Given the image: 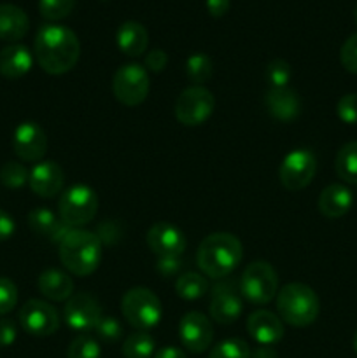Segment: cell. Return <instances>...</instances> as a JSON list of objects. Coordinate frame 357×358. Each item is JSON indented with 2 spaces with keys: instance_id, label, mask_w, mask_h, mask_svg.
Instances as JSON below:
<instances>
[{
  "instance_id": "cell-44",
  "label": "cell",
  "mask_w": 357,
  "mask_h": 358,
  "mask_svg": "<svg viewBox=\"0 0 357 358\" xmlns=\"http://www.w3.org/2000/svg\"><path fill=\"white\" fill-rule=\"evenodd\" d=\"M153 358H188V357H186V353L182 352L181 348H177V346H164V348L158 350Z\"/></svg>"
},
{
  "instance_id": "cell-22",
  "label": "cell",
  "mask_w": 357,
  "mask_h": 358,
  "mask_svg": "<svg viewBox=\"0 0 357 358\" xmlns=\"http://www.w3.org/2000/svg\"><path fill=\"white\" fill-rule=\"evenodd\" d=\"M34 65L31 52L23 44H10L0 51V76L6 79H20L27 76Z\"/></svg>"
},
{
  "instance_id": "cell-3",
  "label": "cell",
  "mask_w": 357,
  "mask_h": 358,
  "mask_svg": "<svg viewBox=\"0 0 357 358\" xmlns=\"http://www.w3.org/2000/svg\"><path fill=\"white\" fill-rule=\"evenodd\" d=\"M59 247V261L76 276H90L102 261V240L86 229H70Z\"/></svg>"
},
{
  "instance_id": "cell-42",
  "label": "cell",
  "mask_w": 357,
  "mask_h": 358,
  "mask_svg": "<svg viewBox=\"0 0 357 358\" xmlns=\"http://www.w3.org/2000/svg\"><path fill=\"white\" fill-rule=\"evenodd\" d=\"M16 231V224H14V219L7 212L0 210V241L9 240L10 236Z\"/></svg>"
},
{
  "instance_id": "cell-39",
  "label": "cell",
  "mask_w": 357,
  "mask_h": 358,
  "mask_svg": "<svg viewBox=\"0 0 357 358\" xmlns=\"http://www.w3.org/2000/svg\"><path fill=\"white\" fill-rule=\"evenodd\" d=\"M168 63L167 52L161 51V49H150L146 55V70H150L154 73H160L161 70H164Z\"/></svg>"
},
{
  "instance_id": "cell-43",
  "label": "cell",
  "mask_w": 357,
  "mask_h": 358,
  "mask_svg": "<svg viewBox=\"0 0 357 358\" xmlns=\"http://www.w3.org/2000/svg\"><path fill=\"white\" fill-rule=\"evenodd\" d=\"M206 10L212 17H223L230 10L231 0H206Z\"/></svg>"
},
{
  "instance_id": "cell-36",
  "label": "cell",
  "mask_w": 357,
  "mask_h": 358,
  "mask_svg": "<svg viewBox=\"0 0 357 358\" xmlns=\"http://www.w3.org/2000/svg\"><path fill=\"white\" fill-rule=\"evenodd\" d=\"M18 303V289L13 280L0 276V317L10 313Z\"/></svg>"
},
{
  "instance_id": "cell-31",
  "label": "cell",
  "mask_w": 357,
  "mask_h": 358,
  "mask_svg": "<svg viewBox=\"0 0 357 358\" xmlns=\"http://www.w3.org/2000/svg\"><path fill=\"white\" fill-rule=\"evenodd\" d=\"M265 77L266 83L270 84V90H280V87H287L290 77H293V69L286 59H272L266 65Z\"/></svg>"
},
{
  "instance_id": "cell-33",
  "label": "cell",
  "mask_w": 357,
  "mask_h": 358,
  "mask_svg": "<svg viewBox=\"0 0 357 358\" xmlns=\"http://www.w3.org/2000/svg\"><path fill=\"white\" fill-rule=\"evenodd\" d=\"M100 345L91 336H79L70 343L66 350V358H100Z\"/></svg>"
},
{
  "instance_id": "cell-21",
  "label": "cell",
  "mask_w": 357,
  "mask_h": 358,
  "mask_svg": "<svg viewBox=\"0 0 357 358\" xmlns=\"http://www.w3.org/2000/svg\"><path fill=\"white\" fill-rule=\"evenodd\" d=\"M28 226L34 231L35 234L42 238H48L52 243L59 245L63 238L66 236V233L70 231L69 226L62 222L55 213L51 212L46 206H41V208H35L28 213Z\"/></svg>"
},
{
  "instance_id": "cell-8",
  "label": "cell",
  "mask_w": 357,
  "mask_h": 358,
  "mask_svg": "<svg viewBox=\"0 0 357 358\" xmlns=\"http://www.w3.org/2000/svg\"><path fill=\"white\" fill-rule=\"evenodd\" d=\"M149 72L139 63H128L119 66L112 79V93L119 103L126 107H136L144 103L149 94Z\"/></svg>"
},
{
  "instance_id": "cell-25",
  "label": "cell",
  "mask_w": 357,
  "mask_h": 358,
  "mask_svg": "<svg viewBox=\"0 0 357 358\" xmlns=\"http://www.w3.org/2000/svg\"><path fill=\"white\" fill-rule=\"evenodd\" d=\"M28 16L14 3H0V41L16 42L27 35Z\"/></svg>"
},
{
  "instance_id": "cell-15",
  "label": "cell",
  "mask_w": 357,
  "mask_h": 358,
  "mask_svg": "<svg viewBox=\"0 0 357 358\" xmlns=\"http://www.w3.org/2000/svg\"><path fill=\"white\" fill-rule=\"evenodd\" d=\"M178 338L182 346L191 353L206 352L214 339L212 324L200 311H189L178 322Z\"/></svg>"
},
{
  "instance_id": "cell-12",
  "label": "cell",
  "mask_w": 357,
  "mask_h": 358,
  "mask_svg": "<svg viewBox=\"0 0 357 358\" xmlns=\"http://www.w3.org/2000/svg\"><path fill=\"white\" fill-rule=\"evenodd\" d=\"M63 318L72 331L84 334L94 331L98 320L102 318V306L97 297L90 294H74L65 303Z\"/></svg>"
},
{
  "instance_id": "cell-1",
  "label": "cell",
  "mask_w": 357,
  "mask_h": 358,
  "mask_svg": "<svg viewBox=\"0 0 357 358\" xmlns=\"http://www.w3.org/2000/svg\"><path fill=\"white\" fill-rule=\"evenodd\" d=\"M34 51L41 69L49 76H63L77 65L80 44L77 35L63 24H42L35 35Z\"/></svg>"
},
{
  "instance_id": "cell-5",
  "label": "cell",
  "mask_w": 357,
  "mask_h": 358,
  "mask_svg": "<svg viewBox=\"0 0 357 358\" xmlns=\"http://www.w3.org/2000/svg\"><path fill=\"white\" fill-rule=\"evenodd\" d=\"M121 313L136 331H149L160 324L163 317L161 301L153 290L146 287H133L122 296Z\"/></svg>"
},
{
  "instance_id": "cell-38",
  "label": "cell",
  "mask_w": 357,
  "mask_h": 358,
  "mask_svg": "<svg viewBox=\"0 0 357 358\" xmlns=\"http://www.w3.org/2000/svg\"><path fill=\"white\" fill-rule=\"evenodd\" d=\"M336 112L345 124H357V93H349L340 98Z\"/></svg>"
},
{
  "instance_id": "cell-40",
  "label": "cell",
  "mask_w": 357,
  "mask_h": 358,
  "mask_svg": "<svg viewBox=\"0 0 357 358\" xmlns=\"http://www.w3.org/2000/svg\"><path fill=\"white\" fill-rule=\"evenodd\" d=\"M18 336L16 324L9 318H0V348H7V346L14 345Z\"/></svg>"
},
{
  "instance_id": "cell-34",
  "label": "cell",
  "mask_w": 357,
  "mask_h": 358,
  "mask_svg": "<svg viewBox=\"0 0 357 358\" xmlns=\"http://www.w3.org/2000/svg\"><path fill=\"white\" fill-rule=\"evenodd\" d=\"M28 177H30V171L21 163H16V161H9L0 170V182L9 189L23 187L28 182Z\"/></svg>"
},
{
  "instance_id": "cell-18",
  "label": "cell",
  "mask_w": 357,
  "mask_h": 358,
  "mask_svg": "<svg viewBox=\"0 0 357 358\" xmlns=\"http://www.w3.org/2000/svg\"><path fill=\"white\" fill-rule=\"evenodd\" d=\"M247 332L259 346H273L284 338V324L272 311L258 310L248 315Z\"/></svg>"
},
{
  "instance_id": "cell-26",
  "label": "cell",
  "mask_w": 357,
  "mask_h": 358,
  "mask_svg": "<svg viewBox=\"0 0 357 358\" xmlns=\"http://www.w3.org/2000/svg\"><path fill=\"white\" fill-rule=\"evenodd\" d=\"M336 175L346 184H357V142H349L338 150L335 159Z\"/></svg>"
},
{
  "instance_id": "cell-14",
  "label": "cell",
  "mask_w": 357,
  "mask_h": 358,
  "mask_svg": "<svg viewBox=\"0 0 357 358\" xmlns=\"http://www.w3.org/2000/svg\"><path fill=\"white\" fill-rule=\"evenodd\" d=\"M13 149L20 159L38 163L48 152V136L37 122L24 121L14 129Z\"/></svg>"
},
{
  "instance_id": "cell-23",
  "label": "cell",
  "mask_w": 357,
  "mask_h": 358,
  "mask_svg": "<svg viewBox=\"0 0 357 358\" xmlns=\"http://www.w3.org/2000/svg\"><path fill=\"white\" fill-rule=\"evenodd\" d=\"M115 42H118V48L122 55L130 56V58H136V56L144 55L147 51L149 34H147L146 27L139 21H125L118 28Z\"/></svg>"
},
{
  "instance_id": "cell-11",
  "label": "cell",
  "mask_w": 357,
  "mask_h": 358,
  "mask_svg": "<svg viewBox=\"0 0 357 358\" xmlns=\"http://www.w3.org/2000/svg\"><path fill=\"white\" fill-rule=\"evenodd\" d=\"M20 324L30 336L48 338L59 329V317L58 311L46 301L30 299L20 310Z\"/></svg>"
},
{
  "instance_id": "cell-30",
  "label": "cell",
  "mask_w": 357,
  "mask_h": 358,
  "mask_svg": "<svg viewBox=\"0 0 357 358\" xmlns=\"http://www.w3.org/2000/svg\"><path fill=\"white\" fill-rule=\"evenodd\" d=\"M251 348L240 338H230L217 343L210 350L209 358H251Z\"/></svg>"
},
{
  "instance_id": "cell-45",
  "label": "cell",
  "mask_w": 357,
  "mask_h": 358,
  "mask_svg": "<svg viewBox=\"0 0 357 358\" xmlns=\"http://www.w3.org/2000/svg\"><path fill=\"white\" fill-rule=\"evenodd\" d=\"M252 358H279V353L273 350V346H259L254 353H251Z\"/></svg>"
},
{
  "instance_id": "cell-27",
  "label": "cell",
  "mask_w": 357,
  "mask_h": 358,
  "mask_svg": "<svg viewBox=\"0 0 357 358\" xmlns=\"http://www.w3.org/2000/svg\"><path fill=\"white\" fill-rule=\"evenodd\" d=\"M206 290H209V282L205 275H200V273H184L175 282V292L186 301L200 299L205 296Z\"/></svg>"
},
{
  "instance_id": "cell-41",
  "label": "cell",
  "mask_w": 357,
  "mask_h": 358,
  "mask_svg": "<svg viewBox=\"0 0 357 358\" xmlns=\"http://www.w3.org/2000/svg\"><path fill=\"white\" fill-rule=\"evenodd\" d=\"M156 268L160 271V275L175 276L178 273V269L182 268V262L178 257H161L158 259Z\"/></svg>"
},
{
  "instance_id": "cell-9",
  "label": "cell",
  "mask_w": 357,
  "mask_h": 358,
  "mask_svg": "<svg viewBox=\"0 0 357 358\" xmlns=\"http://www.w3.org/2000/svg\"><path fill=\"white\" fill-rule=\"evenodd\" d=\"M216 108V98L205 86H191L178 94L175 101V119L184 126H200L210 119Z\"/></svg>"
},
{
  "instance_id": "cell-17",
  "label": "cell",
  "mask_w": 357,
  "mask_h": 358,
  "mask_svg": "<svg viewBox=\"0 0 357 358\" xmlns=\"http://www.w3.org/2000/svg\"><path fill=\"white\" fill-rule=\"evenodd\" d=\"M65 184V173L55 161H38L30 171L28 185L41 198H55Z\"/></svg>"
},
{
  "instance_id": "cell-46",
  "label": "cell",
  "mask_w": 357,
  "mask_h": 358,
  "mask_svg": "<svg viewBox=\"0 0 357 358\" xmlns=\"http://www.w3.org/2000/svg\"><path fill=\"white\" fill-rule=\"evenodd\" d=\"M354 350H356V353H357V332H356V336H354Z\"/></svg>"
},
{
  "instance_id": "cell-10",
  "label": "cell",
  "mask_w": 357,
  "mask_h": 358,
  "mask_svg": "<svg viewBox=\"0 0 357 358\" xmlns=\"http://www.w3.org/2000/svg\"><path fill=\"white\" fill-rule=\"evenodd\" d=\"M317 173V157L308 149H296L284 157L279 168L280 184L287 191H301Z\"/></svg>"
},
{
  "instance_id": "cell-29",
  "label": "cell",
  "mask_w": 357,
  "mask_h": 358,
  "mask_svg": "<svg viewBox=\"0 0 357 358\" xmlns=\"http://www.w3.org/2000/svg\"><path fill=\"white\" fill-rule=\"evenodd\" d=\"M212 59L205 52H195L186 62V76L191 80L192 86H203V83L212 77Z\"/></svg>"
},
{
  "instance_id": "cell-35",
  "label": "cell",
  "mask_w": 357,
  "mask_h": 358,
  "mask_svg": "<svg viewBox=\"0 0 357 358\" xmlns=\"http://www.w3.org/2000/svg\"><path fill=\"white\" fill-rule=\"evenodd\" d=\"M94 332H97L98 339H102V341L115 343L122 338V325L115 317H104L102 315L97 327H94Z\"/></svg>"
},
{
  "instance_id": "cell-6",
  "label": "cell",
  "mask_w": 357,
  "mask_h": 358,
  "mask_svg": "<svg viewBox=\"0 0 357 358\" xmlns=\"http://www.w3.org/2000/svg\"><path fill=\"white\" fill-rule=\"evenodd\" d=\"M59 220L70 229H80L94 219L98 210V196L90 185L76 184L66 189L58 203Z\"/></svg>"
},
{
  "instance_id": "cell-32",
  "label": "cell",
  "mask_w": 357,
  "mask_h": 358,
  "mask_svg": "<svg viewBox=\"0 0 357 358\" xmlns=\"http://www.w3.org/2000/svg\"><path fill=\"white\" fill-rule=\"evenodd\" d=\"M76 0H38V13L48 21H59L74 10Z\"/></svg>"
},
{
  "instance_id": "cell-37",
  "label": "cell",
  "mask_w": 357,
  "mask_h": 358,
  "mask_svg": "<svg viewBox=\"0 0 357 358\" xmlns=\"http://www.w3.org/2000/svg\"><path fill=\"white\" fill-rule=\"evenodd\" d=\"M340 62L343 69L357 76V34H352L340 49Z\"/></svg>"
},
{
  "instance_id": "cell-7",
  "label": "cell",
  "mask_w": 357,
  "mask_h": 358,
  "mask_svg": "<svg viewBox=\"0 0 357 358\" xmlns=\"http://www.w3.org/2000/svg\"><path fill=\"white\" fill-rule=\"evenodd\" d=\"M238 289L241 297H245L248 303L262 306L275 299L279 292V275L270 262H251L241 273Z\"/></svg>"
},
{
  "instance_id": "cell-13",
  "label": "cell",
  "mask_w": 357,
  "mask_h": 358,
  "mask_svg": "<svg viewBox=\"0 0 357 358\" xmlns=\"http://www.w3.org/2000/svg\"><path fill=\"white\" fill-rule=\"evenodd\" d=\"M244 303L237 283L223 280L217 283L210 297V317L220 325H231L240 318Z\"/></svg>"
},
{
  "instance_id": "cell-28",
  "label": "cell",
  "mask_w": 357,
  "mask_h": 358,
  "mask_svg": "<svg viewBox=\"0 0 357 358\" xmlns=\"http://www.w3.org/2000/svg\"><path fill=\"white\" fill-rule=\"evenodd\" d=\"M154 339L146 331H136L130 334L122 343V355L125 358H153Z\"/></svg>"
},
{
  "instance_id": "cell-4",
  "label": "cell",
  "mask_w": 357,
  "mask_h": 358,
  "mask_svg": "<svg viewBox=\"0 0 357 358\" xmlns=\"http://www.w3.org/2000/svg\"><path fill=\"white\" fill-rule=\"evenodd\" d=\"M276 311L280 320L293 327H308L321 311V301L314 289L304 283H287L276 296Z\"/></svg>"
},
{
  "instance_id": "cell-47",
  "label": "cell",
  "mask_w": 357,
  "mask_h": 358,
  "mask_svg": "<svg viewBox=\"0 0 357 358\" xmlns=\"http://www.w3.org/2000/svg\"><path fill=\"white\" fill-rule=\"evenodd\" d=\"M354 20H356V23H357V3H356V7H354Z\"/></svg>"
},
{
  "instance_id": "cell-24",
  "label": "cell",
  "mask_w": 357,
  "mask_h": 358,
  "mask_svg": "<svg viewBox=\"0 0 357 358\" xmlns=\"http://www.w3.org/2000/svg\"><path fill=\"white\" fill-rule=\"evenodd\" d=\"M37 287L42 296L55 303L69 301L74 296V282L66 273L59 269H46L37 280Z\"/></svg>"
},
{
  "instance_id": "cell-20",
  "label": "cell",
  "mask_w": 357,
  "mask_h": 358,
  "mask_svg": "<svg viewBox=\"0 0 357 358\" xmlns=\"http://www.w3.org/2000/svg\"><path fill=\"white\" fill-rule=\"evenodd\" d=\"M354 196L350 189L343 184H331L326 189H322L318 196V212L328 219H340L346 215L352 208Z\"/></svg>"
},
{
  "instance_id": "cell-19",
  "label": "cell",
  "mask_w": 357,
  "mask_h": 358,
  "mask_svg": "<svg viewBox=\"0 0 357 358\" xmlns=\"http://www.w3.org/2000/svg\"><path fill=\"white\" fill-rule=\"evenodd\" d=\"M266 108H268L270 115L282 122L294 121L300 115L301 101L300 96L294 90L287 87H280V90H270L265 98Z\"/></svg>"
},
{
  "instance_id": "cell-2",
  "label": "cell",
  "mask_w": 357,
  "mask_h": 358,
  "mask_svg": "<svg viewBox=\"0 0 357 358\" xmlns=\"http://www.w3.org/2000/svg\"><path fill=\"white\" fill-rule=\"evenodd\" d=\"M244 257L240 240L231 233H212L200 243L196 262L200 271L214 280H224L237 269Z\"/></svg>"
},
{
  "instance_id": "cell-16",
  "label": "cell",
  "mask_w": 357,
  "mask_h": 358,
  "mask_svg": "<svg viewBox=\"0 0 357 358\" xmlns=\"http://www.w3.org/2000/svg\"><path fill=\"white\" fill-rule=\"evenodd\" d=\"M147 247L150 248L158 259L161 257H181L186 250L184 233L170 222H156L147 231Z\"/></svg>"
}]
</instances>
